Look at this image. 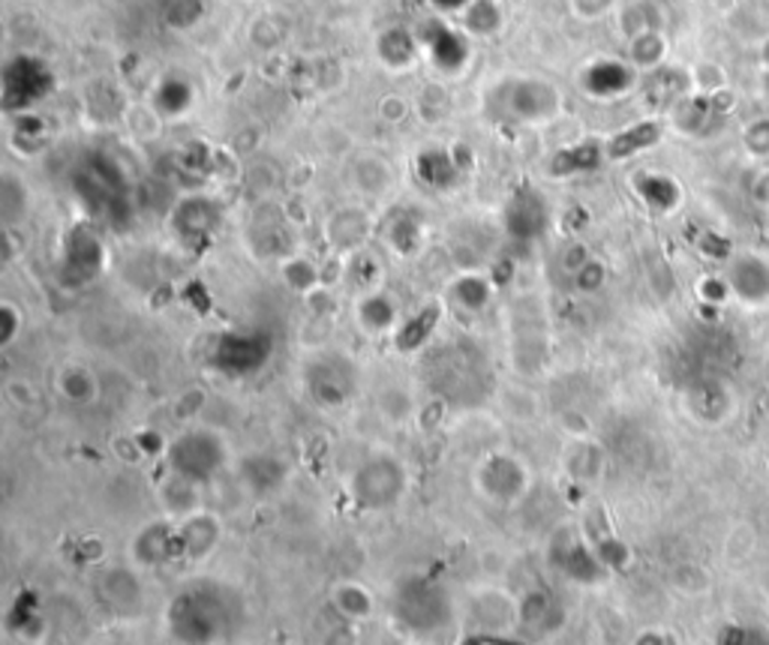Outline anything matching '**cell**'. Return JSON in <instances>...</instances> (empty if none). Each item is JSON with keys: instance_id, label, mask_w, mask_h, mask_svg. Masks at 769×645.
<instances>
[{"instance_id": "ac0fdd59", "label": "cell", "mask_w": 769, "mask_h": 645, "mask_svg": "<svg viewBox=\"0 0 769 645\" xmlns=\"http://www.w3.org/2000/svg\"><path fill=\"white\" fill-rule=\"evenodd\" d=\"M331 606H334L343 619L361 622V619H367V615L373 613L376 601L367 586L346 580V582H337V586L331 589Z\"/></svg>"}, {"instance_id": "7a4b0ae2", "label": "cell", "mask_w": 769, "mask_h": 645, "mask_svg": "<svg viewBox=\"0 0 769 645\" xmlns=\"http://www.w3.org/2000/svg\"><path fill=\"white\" fill-rule=\"evenodd\" d=\"M231 460L229 441L220 429L210 427H187L181 429L175 438H169L163 448L165 471L177 481L196 483L205 487L220 471H226Z\"/></svg>"}, {"instance_id": "5bb4252c", "label": "cell", "mask_w": 769, "mask_h": 645, "mask_svg": "<svg viewBox=\"0 0 769 645\" xmlns=\"http://www.w3.org/2000/svg\"><path fill=\"white\" fill-rule=\"evenodd\" d=\"M99 264H102V247L97 234H90L88 229L69 231L64 250L66 283H90L99 274Z\"/></svg>"}, {"instance_id": "484cf974", "label": "cell", "mask_w": 769, "mask_h": 645, "mask_svg": "<svg viewBox=\"0 0 769 645\" xmlns=\"http://www.w3.org/2000/svg\"><path fill=\"white\" fill-rule=\"evenodd\" d=\"M379 412H382V417H388L391 424H403V420L412 415V396L391 387V391H384V394L379 396Z\"/></svg>"}, {"instance_id": "83f0119b", "label": "cell", "mask_w": 769, "mask_h": 645, "mask_svg": "<svg viewBox=\"0 0 769 645\" xmlns=\"http://www.w3.org/2000/svg\"><path fill=\"white\" fill-rule=\"evenodd\" d=\"M0 318H3L0 346H3V349H10L12 342H15V337H19V328H22V316L15 313V307H12V304H3V309H0Z\"/></svg>"}, {"instance_id": "44dd1931", "label": "cell", "mask_w": 769, "mask_h": 645, "mask_svg": "<svg viewBox=\"0 0 769 645\" xmlns=\"http://www.w3.org/2000/svg\"><path fill=\"white\" fill-rule=\"evenodd\" d=\"M57 387H61L64 400H69V403H76V405L94 403L99 391L94 372L85 370V367H78V363H73V367H66V370L61 372V382H57Z\"/></svg>"}, {"instance_id": "8992f818", "label": "cell", "mask_w": 769, "mask_h": 645, "mask_svg": "<svg viewBox=\"0 0 769 645\" xmlns=\"http://www.w3.org/2000/svg\"><path fill=\"white\" fill-rule=\"evenodd\" d=\"M548 565L562 580L574 582V586H598L607 573V565L598 556L593 540L574 525H560L550 535Z\"/></svg>"}, {"instance_id": "52a82bcc", "label": "cell", "mask_w": 769, "mask_h": 645, "mask_svg": "<svg viewBox=\"0 0 769 645\" xmlns=\"http://www.w3.org/2000/svg\"><path fill=\"white\" fill-rule=\"evenodd\" d=\"M475 490L484 502L496 504V507H511V504L523 502L532 490V471L515 453L496 450L475 466Z\"/></svg>"}, {"instance_id": "9a60e30c", "label": "cell", "mask_w": 769, "mask_h": 645, "mask_svg": "<svg viewBox=\"0 0 769 645\" xmlns=\"http://www.w3.org/2000/svg\"><path fill=\"white\" fill-rule=\"evenodd\" d=\"M515 622L517 603L508 601L502 591H478L473 598V603H469V624H473L475 631H490V634H496V631H502V627H508V624Z\"/></svg>"}, {"instance_id": "f1b7e54d", "label": "cell", "mask_w": 769, "mask_h": 645, "mask_svg": "<svg viewBox=\"0 0 769 645\" xmlns=\"http://www.w3.org/2000/svg\"><path fill=\"white\" fill-rule=\"evenodd\" d=\"M767 88H769V76H767Z\"/></svg>"}, {"instance_id": "277c9868", "label": "cell", "mask_w": 769, "mask_h": 645, "mask_svg": "<svg viewBox=\"0 0 769 645\" xmlns=\"http://www.w3.org/2000/svg\"><path fill=\"white\" fill-rule=\"evenodd\" d=\"M409 490V471L391 453H370L355 466L349 495L361 511H388Z\"/></svg>"}, {"instance_id": "6da1fadb", "label": "cell", "mask_w": 769, "mask_h": 645, "mask_svg": "<svg viewBox=\"0 0 769 645\" xmlns=\"http://www.w3.org/2000/svg\"><path fill=\"white\" fill-rule=\"evenodd\" d=\"M241 615V601L223 582H189L165 606V627L181 645H220Z\"/></svg>"}, {"instance_id": "cb8c5ba5", "label": "cell", "mask_w": 769, "mask_h": 645, "mask_svg": "<svg viewBox=\"0 0 769 645\" xmlns=\"http://www.w3.org/2000/svg\"><path fill=\"white\" fill-rule=\"evenodd\" d=\"M595 163H598V154H595L589 144H583V147L562 151V154L550 163V172H556V175H574V172H586V168H593Z\"/></svg>"}, {"instance_id": "9c48e42d", "label": "cell", "mask_w": 769, "mask_h": 645, "mask_svg": "<svg viewBox=\"0 0 769 645\" xmlns=\"http://www.w3.org/2000/svg\"><path fill=\"white\" fill-rule=\"evenodd\" d=\"M181 535H177V520H154V523L142 525L130 544V561L139 570H156L181 561Z\"/></svg>"}, {"instance_id": "4fadbf2b", "label": "cell", "mask_w": 769, "mask_h": 645, "mask_svg": "<svg viewBox=\"0 0 769 645\" xmlns=\"http://www.w3.org/2000/svg\"><path fill=\"white\" fill-rule=\"evenodd\" d=\"M99 594L109 603L115 613L132 615L139 613L144 603L142 582H139V568L130 561V568H109L99 573Z\"/></svg>"}, {"instance_id": "ba28073f", "label": "cell", "mask_w": 769, "mask_h": 645, "mask_svg": "<svg viewBox=\"0 0 769 645\" xmlns=\"http://www.w3.org/2000/svg\"><path fill=\"white\" fill-rule=\"evenodd\" d=\"M274 342L259 330H229L220 334L210 349V367L229 379H250L271 361Z\"/></svg>"}, {"instance_id": "4316f807", "label": "cell", "mask_w": 769, "mask_h": 645, "mask_svg": "<svg viewBox=\"0 0 769 645\" xmlns=\"http://www.w3.org/2000/svg\"><path fill=\"white\" fill-rule=\"evenodd\" d=\"M640 189H643V196H647V201H652L656 208H671L673 201L668 196H661V193H676V186H673V181H668V177H656L649 175L640 181Z\"/></svg>"}, {"instance_id": "d4e9b609", "label": "cell", "mask_w": 769, "mask_h": 645, "mask_svg": "<svg viewBox=\"0 0 769 645\" xmlns=\"http://www.w3.org/2000/svg\"><path fill=\"white\" fill-rule=\"evenodd\" d=\"M454 295L461 300V307L478 313V309H484V304H487L490 292H487V283H484L481 276H463L461 283L454 285Z\"/></svg>"}, {"instance_id": "e0dca14e", "label": "cell", "mask_w": 769, "mask_h": 645, "mask_svg": "<svg viewBox=\"0 0 769 645\" xmlns=\"http://www.w3.org/2000/svg\"><path fill=\"white\" fill-rule=\"evenodd\" d=\"M730 288H734L743 300H767L769 264L755 259V255L739 259V262L730 267Z\"/></svg>"}, {"instance_id": "7402d4cb", "label": "cell", "mask_w": 769, "mask_h": 645, "mask_svg": "<svg viewBox=\"0 0 769 645\" xmlns=\"http://www.w3.org/2000/svg\"><path fill=\"white\" fill-rule=\"evenodd\" d=\"M659 135L661 130L656 123H638V127H631V130H626L622 135H616L614 142H610V147H607V154L614 156V160L638 154V151H643L649 144L659 142Z\"/></svg>"}, {"instance_id": "30bf717a", "label": "cell", "mask_w": 769, "mask_h": 645, "mask_svg": "<svg viewBox=\"0 0 769 645\" xmlns=\"http://www.w3.org/2000/svg\"><path fill=\"white\" fill-rule=\"evenodd\" d=\"M238 481L253 492L256 499H268L277 495L289 481V466L283 457H277L271 450H256L247 453L238 469Z\"/></svg>"}, {"instance_id": "603a6c76", "label": "cell", "mask_w": 769, "mask_h": 645, "mask_svg": "<svg viewBox=\"0 0 769 645\" xmlns=\"http://www.w3.org/2000/svg\"><path fill=\"white\" fill-rule=\"evenodd\" d=\"M358 321H361L364 330H370V334H384V330L394 325V307H391V300L382 295L367 297L361 307H358Z\"/></svg>"}, {"instance_id": "7c38bea8", "label": "cell", "mask_w": 769, "mask_h": 645, "mask_svg": "<svg viewBox=\"0 0 769 645\" xmlns=\"http://www.w3.org/2000/svg\"><path fill=\"white\" fill-rule=\"evenodd\" d=\"M562 622H565V606L550 589H532L517 601V624L529 634H553L560 631Z\"/></svg>"}, {"instance_id": "d6986e66", "label": "cell", "mask_w": 769, "mask_h": 645, "mask_svg": "<svg viewBox=\"0 0 769 645\" xmlns=\"http://www.w3.org/2000/svg\"><path fill=\"white\" fill-rule=\"evenodd\" d=\"M436 325H440V309L424 307L421 313H415V316L409 318V321H403V325L397 328V334H394L397 349L403 351V354L424 349V346L430 342V337H433Z\"/></svg>"}, {"instance_id": "8fae6325", "label": "cell", "mask_w": 769, "mask_h": 645, "mask_svg": "<svg viewBox=\"0 0 769 645\" xmlns=\"http://www.w3.org/2000/svg\"><path fill=\"white\" fill-rule=\"evenodd\" d=\"M177 535H181V553L184 561H205L208 556L217 553L223 540L220 516L208 514V511H193L184 520H177Z\"/></svg>"}, {"instance_id": "2e32d148", "label": "cell", "mask_w": 769, "mask_h": 645, "mask_svg": "<svg viewBox=\"0 0 769 645\" xmlns=\"http://www.w3.org/2000/svg\"><path fill=\"white\" fill-rule=\"evenodd\" d=\"M506 219L511 234H517V238H535V234L544 229V219H548L544 201H541L539 193L523 189V193H517V196L511 198Z\"/></svg>"}, {"instance_id": "5b68a950", "label": "cell", "mask_w": 769, "mask_h": 645, "mask_svg": "<svg viewBox=\"0 0 769 645\" xmlns=\"http://www.w3.org/2000/svg\"><path fill=\"white\" fill-rule=\"evenodd\" d=\"M304 391L313 405H319L325 412H337L358 396L361 372L340 351H325V354L310 358L304 367Z\"/></svg>"}, {"instance_id": "3957f363", "label": "cell", "mask_w": 769, "mask_h": 645, "mask_svg": "<svg viewBox=\"0 0 769 645\" xmlns=\"http://www.w3.org/2000/svg\"><path fill=\"white\" fill-rule=\"evenodd\" d=\"M391 613L397 624L412 634H440L454 619V601L445 582L433 573H409L397 582L391 598Z\"/></svg>"}, {"instance_id": "ffe728a7", "label": "cell", "mask_w": 769, "mask_h": 645, "mask_svg": "<svg viewBox=\"0 0 769 645\" xmlns=\"http://www.w3.org/2000/svg\"><path fill=\"white\" fill-rule=\"evenodd\" d=\"M217 219H220V214H217L214 205L205 201V198H189V201H184L175 214L177 229H181V234H187V238L208 234V231L217 226Z\"/></svg>"}]
</instances>
